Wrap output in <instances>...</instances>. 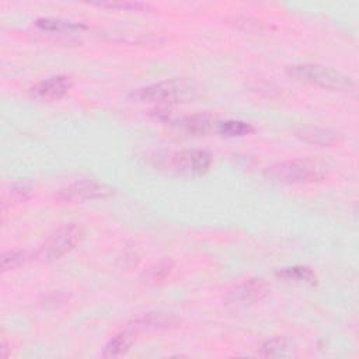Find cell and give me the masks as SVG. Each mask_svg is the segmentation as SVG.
Segmentation results:
<instances>
[{
    "label": "cell",
    "mask_w": 359,
    "mask_h": 359,
    "mask_svg": "<svg viewBox=\"0 0 359 359\" xmlns=\"http://www.w3.org/2000/svg\"><path fill=\"white\" fill-rule=\"evenodd\" d=\"M330 168L325 161L311 157H299L275 163L264 170V178L276 185L310 184L324 180Z\"/></svg>",
    "instance_id": "1"
},
{
    "label": "cell",
    "mask_w": 359,
    "mask_h": 359,
    "mask_svg": "<svg viewBox=\"0 0 359 359\" xmlns=\"http://www.w3.org/2000/svg\"><path fill=\"white\" fill-rule=\"evenodd\" d=\"M198 95V87L188 79H167L132 90L128 98L139 104H157L160 107L188 102Z\"/></svg>",
    "instance_id": "2"
},
{
    "label": "cell",
    "mask_w": 359,
    "mask_h": 359,
    "mask_svg": "<svg viewBox=\"0 0 359 359\" xmlns=\"http://www.w3.org/2000/svg\"><path fill=\"white\" fill-rule=\"evenodd\" d=\"M286 73L297 81H303L325 90L348 94H353L356 91V83L351 76L328 66L317 63H297L287 66Z\"/></svg>",
    "instance_id": "3"
},
{
    "label": "cell",
    "mask_w": 359,
    "mask_h": 359,
    "mask_svg": "<svg viewBox=\"0 0 359 359\" xmlns=\"http://www.w3.org/2000/svg\"><path fill=\"white\" fill-rule=\"evenodd\" d=\"M212 154L202 149H184L180 151L170 153L164 161L163 167L181 177L195 178L205 175L212 167Z\"/></svg>",
    "instance_id": "4"
},
{
    "label": "cell",
    "mask_w": 359,
    "mask_h": 359,
    "mask_svg": "<svg viewBox=\"0 0 359 359\" xmlns=\"http://www.w3.org/2000/svg\"><path fill=\"white\" fill-rule=\"evenodd\" d=\"M83 229L77 223L63 224L56 229L35 252L41 262H52L70 252L81 240Z\"/></svg>",
    "instance_id": "5"
},
{
    "label": "cell",
    "mask_w": 359,
    "mask_h": 359,
    "mask_svg": "<svg viewBox=\"0 0 359 359\" xmlns=\"http://www.w3.org/2000/svg\"><path fill=\"white\" fill-rule=\"evenodd\" d=\"M115 194V189L108 184L95 180H79L62 188L55 199L62 203H83L87 201L105 199Z\"/></svg>",
    "instance_id": "6"
},
{
    "label": "cell",
    "mask_w": 359,
    "mask_h": 359,
    "mask_svg": "<svg viewBox=\"0 0 359 359\" xmlns=\"http://www.w3.org/2000/svg\"><path fill=\"white\" fill-rule=\"evenodd\" d=\"M271 293V285L261 278H251L229 290L226 304L233 307H245L259 303Z\"/></svg>",
    "instance_id": "7"
},
{
    "label": "cell",
    "mask_w": 359,
    "mask_h": 359,
    "mask_svg": "<svg viewBox=\"0 0 359 359\" xmlns=\"http://www.w3.org/2000/svg\"><path fill=\"white\" fill-rule=\"evenodd\" d=\"M73 87V80L66 74H56L43 79L29 88L32 98L42 102H52L63 98Z\"/></svg>",
    "instance_id": "8"
},
{
    "label": "cell",
    "mask_w": 359,
    "mask_h": 359,
    "mask_svg": "<svg viewBox=\"0 0 359 359\" xmlns=\"http://www.w3.org/2000/svg\"><path fill=\"white\" fill-rule=\"evenodd\" d=\"M180 325V318L172 313H149L144 314L133 321H130L126 327L132 328L133 331L143 332V331H161V330H171Z\"/></svg>",
    "instance_id": "9"
},
{
    "label": "cell",
    "mask_w": 359,
    "mask_h": 359,
    "mask_svg": "<svg viewBox=\"0 0 359 359\" xmlns=\"http://www.w3.org/2000/svg\"><path fill=\"white\" fill-rule=\"evenodd\" d=\"M219 119L206 115V114H195V115H187L181 116L175 121H172V125L177 126L178 129L198 135V136H208V135H216V128H217Z\"/></svg>",
    "instance_id": "10"
},
{
    "label": "cell",
    "mask_w": 359,
    "mask_h": 359,
    "mask_svg": "<svg viewBox=\"0 0 359 359\" xmlns=\"http://www.w3.org/2000/svg\"><path fill=\"white\" fill-rule=\"evenodd\" d=\"M296 136L309 144H316L321 147H331L341 142V135L328 128L320 126H303L296 130Z\"/></svg>",
    "instance_id": "11"
},
{
    "label": "cell",
    "mask_w": 359,
    "mask_h": 359,
    "mask_svg": "<svg viewBox=\"0 0 359 359\" xmlns=\"http://www.w3.org/2000/svg\"><path fill=\"white\" fill-rule=\"evenodd\" d=\"M137 332L133 331L132 328L126 327L125 330L119 331L118 334H115L104 346L102 351V356L104 358H118L125 355L130 346L133 345L135 339H136Z\"/></svg>",
    "instance_id": "12"
},
{
    "label": "cell",
    "mask_w": 359,
    "mask_h": 359,
    "mask_svg": "<svg viewBox=\"0 0 359 359\" xmlns=\"http://www.w3.org/2000/svg\"><path fill=\"white\" fill-rule=\"evenodd\" d=\"M275 275L280 279L294 282V283H306L310 286L317 285V275L316 272L306 265H293V266H285L275 272Z\"/></svg>",
    "instance_id": "13"
},
{
    "label": "cell",
    "mask_w": 359,
    "mask_h": 359,
    "mask_svg": "<svg viewBox=\"0 0 359 359\" xmlns=\"http://www.w3.org/2000/svg\"><path fill=\"white\" fill-rule=\"evenodd\" d=\"M35 25L43 31H53V32H73V31L87 29V25H84L83 22H76V21L55 18V17L38 18L35 21Z\"/></svg>",
    "instance_id": "14"
},
{
    "label": "cell",
    "mask_w": 359,
    "mask_h": 359,
    "mask_svg": "<svg viewBox=\"0 0 359 359\" xmlns=\"http://www.w3.org/2000/svg\"><path fill=\"white\" fill-rule=\"evenodd\" d=\"M254 132V128L251 123L244 121H236V119H227V121H219L216 128V135L222 137H244Z\"/></svg>",
    "instance_id": "15"
},
{
    "label": "cell",
    "mask_w": 359,
    "mask_h": 359,
    "mask_svg": "<svg viewBox=\"0 0 359 359\" xmlns=\"http://www.w3.org/2000/svg\"><path fill=\"white\" fill-rule=\"evenodd\" d=\"M32 196V191L31 187L25 182H15L10 187L8 191H6L3 194V199H1V208L6 209L7 206L20 203V202H25Z\"/></svg>",
    "instance_id": "16"
},
{
    "label": "cell",
    "mask_w": 359,
    "mask_h": 359,
    "mask_svg": "<svg viewBox=\"0 0 359 359\" xmlns=\"http://www.w3.org/2000/svg\"><path fill=\"white\" fill-rule=\"evenodd\" d=\"M287 351H289V342L285 337H272L261 345L259 356L279 358V356H286Z\"/></svg>",
    "instance_id": "17"
},
{
    "label": "cell",
    "mask_w": 359,
    "mask_h": 359,
    "mask_svg": "<svg viewBox=\"0 0 359 359\" xmlns=\"http://www.w3.org/2000/svg\"><path fill=\"white\" fill-rule=\"evenodd\" d=\"M94 6L107 7V8H115V10H123V11H147L153 10L149 4L142 1H95L91 3Z\"/></svg>",
    "instance_id": "18"
},
{
    "label": "cell",
    "mask_w": 359,
    "mask_h": 359,
    "mask_svg": "<svg viewBox=\"0 0 359 359\" xmlns=\"http://www.w3.org/2000/svg\"><path fill=\"white\" fill-rule=\"evenodd\" d=\"M28 258H29V255L25 251H8L1 255V262H0L1 271L6 272V271H11L14 268H18L25 261H28Z\"/></svg>",
    "instance_id": "19"
},
{
    "label": "cell",
    "mask_w": 359,
    "mask_h": 359,
    "mask_svg": "<svg viewBox=\"0 0 359 359\" xmlns=\"http://www.w3.org/2000/svg\"><path fill=\"white\" fill-rule=\"evenodd\" d=\"M171 269H172V261H170V259L160 261L154 266L149 268V271L146 273L147 282H160V280L165 279L170 275Z\"/></svg>",
    "instance_id": "20"
},
{
    "label": "cell",
    "mask_w": 359,
    "mask_h": 359,
    "mask_svg": "<svg viewBox=\"0 0 359 359\" xmlns=\"http://www.w3.org/2000/svg\"><path fill=\"white\" fill-rule=\"evenodd\" d=\"M7 351H8V345L6 344V341H3V342H1V348H0V352H1V355H3L4 358H7V356H8V352H7Z\"/></svg>",
    "instance_id": "21"
}]
</instances>
